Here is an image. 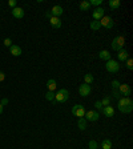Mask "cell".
<instances>
[{"instance_id":"18","label":"cell","mask_w":133,"mask_h":149,"mask_svg":"<svg viewBox=\"0 0 133 149\" xmlns=\"http://www.w3.org/2000/svg\"><path fill=\"white\" fill-rule=\"evenodd\" d=\"M99 57L101 60H105V61H108V60H111V53H109V51H100L99 53Z\"/></svg>"},{"instance_id":"8","label":"cell","mask_w":133,"mask_h":149,"mask_svg":"<svg viewBox=\"0 0 133 149\" xmlns=\"http://www.w3.org/2000/svg\"><path fill=\"white\" fill-rule=\"evenodd\" d=\"M118 92L123 97H129L130 93H132V88L128 85V84H120V87H118Z\"/></svg>"},{"instance_id":"14","label":"cell","mask_w":133,"mask_h":149,"mask_svg":"<svg viewBox=\"0 0 133 149\" xmlns=\"http://www.w3.org/2000/svg\"><path fill=\"white\" fill-rule=\"evenodd\" d=\"M9 52H11L12 56H20L22 55V48L19 45H16V44H12V45L9 47Z\"/></svg>"},{"instance_id":"10","label":"cell","mask_w":133,"mask_h":149,"mask_svg":"<svg viewBox=\"0 0 133 149\" xmlns=\"http://www.w3.org/2000/svg\"><path fill=\"white\" fill-rule=\"evenodd\" d=\"M92 16H93V20H96V22H99L101 17H104V8H101V7H97L96 9H93V13H92Z\"/></svg>"},{"instance_id":"16","label":"cell","mask_w":133,"mask_h":149,"mask_svg":"<svg viewBox=\"0 0 133 149\" xmlns=\"http://www.w3.org/2000/svg\"><path fill=\"white\" fill-rule=\"evenodd\" d=\"M49 23L53 28H56V29H57V28H61V20H60V17L52 16V17H49Z\"/></svg>"},{"instance_id":"7","label":"cell","mask_w":133,"mask_h":149,"mask_svg":"<svg viewBox=\"0 0 133 149\" xmlns=\"http://www.w3.org/2000/svg\"><path fill=\"white\" fill-rule=\"evenodd\" d=\"M91 92H92V88H91V85H88V84H81L80 87H79V95H80L81 97H87L91 95Z\"/></svg>"},{"instance_id":"15","label":"cell","mask_w":133,"mask_h":149,"mask_svg":"<svg viewBox=\"0 0 133 149\" xmlns=\"http://www.w3.org/2000/svg\"><path fill=\"white\" fill-rule=\"evenodd\" d=\"M101 112L107 116V117H113V116H115V109H113V107H111V105L104 107Z\"/></svg>"},{"instance_id":"32","label":"cell","mask_w":133,"mask_h":149,"mask_svg":"<svg viewBox=\"0 0 133 149\" xmlns=\"http://www.w3.org/2000/svg\"><path fill=\"white\" fill-rule=\"evenodd\" d=\"M4 45H6V47H11V45H12V40H11V39H4Z\"/></svg>"},{"instance_id":"5","label":"cell","mask_w":133,"mask_h":149,"mask_svg":"<svg viewBox=\"0 0 133 149\" xmlns=\"http://www.w3.org/2000/svg\"><path fill=\"white\" fill-rule=\"evenodd\" d=\"M85 107L81 105V104H76V105L72 108V115L76 116V117H84V115H85Z\"/></svg>"},{"instance_id":"33","label":"cell","mask_w":133,"mask_h":149,"mask_svg":"<svg viewBox=\"0 0 133 149\" xmlns=\"http://www.w3.org/2000/svg\"><path fill=\"white\" fill-rule=\"evenodd\" d=\"M112 95H113L115 97H117V99H120V96H121L120 92H118V89H113L112 91Z\"/></svg>"},{"instance_id":"36","label":"cell","mask_w":133,"mask_h":149,"mask_svg":"<svg viewBox=\"0 0 133 149\" xmlns=\"http://www.w3.org/2000/svg\"><path fill=\"white\" fill-rule=\"evenodd\" d=\"M0 104H1V105H7V104H8V99H1V101H0Z\"/></svg>"},{"instance_id":"6","label":"cell","mask_w":133,"mask_h":149,"mask_svg":"<svg viewBox=\"0 0 133 149\" xmlns=\"http://www.w3.org/2000/svg\"><path fill=\"white\" fill-rule=\"evenodd\" d=\"M99 22H100L101 27H105V28H108V29L113 28V25H115V22H113V19H112L111 16H104V17L100 19Z\"/></svg>"},{"instance_id":"26","label":"cell","mask_w":133,"mask_h":149,"mask_svg":"<svg viewBox=\"0 0 133 149\" xmlns=\"http://www.w3.org/2000/svg\"><path fill=\"white\" fill-rule=\"evenodd\" d=\"M89 4H91V7H100L102 4V0H91L89 1Z\"/></svg>"},{"instance_id":"22","label":"cell","mask_w":133,"mask_h":149,"mask_svg":"<svg viewBox=\"0 0 133 149\" xmlns=\"http://www.w3.org/2000/svg\"><path fill=\"white\" fill-rule=\"evenodd\" d=\"M79 8L81 9V11H89L91 9V4H89V1H81L80 3V6H79Z\"/></svg>"},{"instance_id":"27","label":"cell","mask_w":133,"mask_h":149,"mask_svg":"<svg viewBox=\"0 0 133 149\" xmlns=\"http://www.w3.org/2000/svg\"><path fill=\"white\" fill-rule=\"evenodd\" d=\"M125 64H127V68L129 69V71H132L133 69V60L130 59V57H128V60L125 61Z\"/></svg>"},{"instance_id":"1","label":"cell","mask_w":133,"mask_h":149,"mask_svg":"<svg viewBox=\"0 0 133 149\" xmlns=\"http://www.w3.org/2000/svg\"><path fill=\"white\" fill-rule=\"evenodd\" d=\"M117 108L123 113H130L133 111V101L130 97H120L117 102Z\"/></svg>"},{"instance_id":"21","label":"cell","mask_w":133,"mask_h":149,"mask_svg":"<svg viewBox=\"0 0 133 149\" xmlns=\"http://www.w3.org/2000/svg\"><path fill=\"white\" fill-rule=\"evenodd\" d=\"M101 148H102V149H112V141H111L109 139L102 140V143H101Z\"/></svg>"},{"instance_id":"35","label":"cell","mask_w":133,"mask_h":149,"mask_svg":"<svg viewBox=\"0 0 133 149\" xmlns=\"http://www.w3.org/2000/svg\"><path fill=\"white\" fill-rule=\"evenodd\" d=\"M4 79H6V74H4L3 71H0V83H1V81H4Z\"/></svg>"},{"instance_id":"31","label":"cell","mask_w":133,"mask_h":149,"mask_svg":"<svg viewBox=\"0 0 133 149\" xmlns=\"http://www.w3.org/2000/svg\"><path fill=\"white\" fill-rule=\"evenodd\" d=\"M95 108L99 109V111H102V108H104V107H102L101 101H96V102H95Z\"/></svg>"},{"instance_id":"12","label":"cell","mask_w":133,"mask_h":149,"mask_svg":"<svg viewBox=\"0 0 133 149\" xmlns=\"http://www.w3.org/2000/svg\"><path fill=\"white\" fill-rule=\"evenodd\" d=\"M12 16L16 19H23L24 17V9L22 7H15L12 9Z\"/></svg>"},{"instance_id":"28","label":"cell","mask_w":133,"mask_h":149,"mask_svg":"<svg viewBox=\"0 0 133 149\" xmlns=\"http://www.w3.org/2000/svg\"><path fill=\"white\" fill-rule=\"evenodd\" d=\"M101 104H102V107H108L111 104V97H104L101 100Z\"/></svg>"},{"instance_id":"4","label":"cell","mask_w":133,"mask_h":149,"mask_svg":"<svg viewBox=\"0 0 133 149\" xmlns=\"http://www.w3.org/2000/svg\"><path fill=\"white\" fill-rule=\"evenodd\" d=\"M105 69L109 72V73H117L118 71H120V64H118V61H116V60H108L105 64Z\"/></svg>"},{"instance_id":"34","label":"cell","mask_w":133,"mask_h":149,"mask_svg":"<svg viewBox=\"0 0 133 149\" xmlns=\"http://www.w3.org/2000/svg\"><path fill=\"white\" fill-rule=\"evenodd\" d=\"M16 4H17V3H16V0H9V1H8V6L12 7V9L16 7Z\"/></svg>"},{"instance_id":"3","label":"cell","mask_w":133,"mask_h":149,"mask_svg":"<svg viewBox=\"0 0 133 149\" xmlns=\"http://www.w3.org/2000/svg\"><path fill=\"white\" fill-rule=\"evenodd\" d=\"M69 99V91L65 89V88H61L57 93H55V101L57 102H65Z\"/></svg>"},{"instance_id":"37","label":"cell","mask_w":133,"mask_h":149,"mask_svg":"<svg viewBox=\"0 0 133 149\" xmlns=\"http://www.w3.org/2000/svg\"><path fill=\"white\" fill-rule=\"evenodd\" d=\"M1 112H3V105L0 104V115H1Z\"/></svg>"},{"instance_id":"29","label":"cell","mask_w":133,"mask_h":149,"mask_svg":"<svg viewBox=\"0 0 133 149\" xmlns=\"http://www.w3.org/2000/svg\"><path fill=\"white\" fill-rule=\"evenodd\" d=\"M88 146H89V149H97V143L95 140H91L89 143H88Z\"/></svg>"},{"instance_id":"25","label":"cell","mask_w":133,"mask_h":149,"mask_svg":"<svg viewBox=\"0 0 133 149\" xmlns=\"http://www.w3.org/2000/svg\"><path fill=\"white\" fill-rule=\"evenodd\" d=\"M45 99L48 100V101H55V92H48L45 93Z\"/></svg>"},{"instance_id":"20","label":"cell","mask_w":133,"mask_h":149,"mask_svg":"<svg viewBox=\"0 0 133 149\" xmlns=\"http://www.w3.org/2000/svg\"><path fill=\"white\" fill-rule=\"evenodd\" d=\"M109 8L111 9H113V11H115V9H117L118 7L121 6V3H120V0H109Z\"/></svg>"},{"instance_id":"19","label":"cell","mask_w":133,"mask_h":149,"mask_svg":"<svg viewBox=\"0 0 133 149\" xmlns=\"http://www.w3.org/2000/svg\"><path fill=\"white\" fill-rule=\"evenodd\" d=\"M77 127H79L80 130H85L87 129V120H85L84 117H80L79 121H77Z\"/></svg>"},{"instance_id":"24","label":"cell","mask_w":133,"mask_h":149,"mask_svg":"<svg viewBox=\"0 0 133 149\" xmlns=\"http://www.w3.org/2000/svg\"><path fill=\"white\" fill-rule=\"evenodd\" d=\"M84 80H85V84H88V85H91V84L93 83V74L92 73H87L85 76H84Z\"/></svg>"},{"instance_id":"23","label":"cell","mask_w":133,"mask_h":149,"mask_svg":"<svg viewBox=\"0 0 133 149\" xmlns=\"http://www.w3.org/2000/svg\"><path fill=\"white\" fill-rule=\"evenodd\" d=\"M89 27H91V29H93V31H99L100 28H101V25H100V22H96V20H93V22H91Z\"/></svg>"},{"instance_id":"17","label":"cell","mask_w":133,"mask_h":149,"mask_svg":"<svg viewBox=\"0 0 133 149\" xmlns=\"http://www.w3.org/2000/svg\"><path fill=\"white\" fill-rule=\"evenodd\" d=\"M47 88H48L49 92H53V91L57 88V83H56L55 79H49V80L47 81Z\"/></svg>"},{"instance_id":"30","label":"cell","mask_w":133,"mask_h":149,"mask_svg":"<svg viewBox=\"0 0 133 149\" xmlns=\"http://www.w3.org/2000/svg\"><path fill=\"white\" fill-rule=\"evenodd\" d=\"M118 87H120V83H118L117 80L112 81V88H113V89H118Z\"/></svg>"},{"instance_id":"2","label":"cell","mask_w":133,"mask_h":149,"mask_svg":"<svg viewBox=\"0 0 133 149\" xmlns=\"http://www.w3.org/2000/svg\"><path fill=\"white\" fill-rule=\"evenodd\" d=\"M125 47V37L124 36H116L115 39H113V41H112V49L116 51V52H118V51L124 49Z\"/></svg>"},{"instance_id":"11","label":"cell","mask_w":133,"mask_h":149,"mask_svg":"<svg viewBox=\"0 0 133 149\" xmlns=\"http://www.w3.org/2000/svg\"><path fill=\"white\" fill-rule=\"evenodd\" d=\"M63 12H64V9H63L61 6H53L52 9H51V15L55 16V17H59V16H61Z\"/></svg>"},{"instance_id":"13","label":"cell","mask_w":133,"mask_h":149,"mask_svg":"<svg viewBox=\"0 0 133 149\" xmlns=\"http://www.w3.org/2000/svg\"><path fill=\"white\" fill-rule=\"evenodd\" d=\"M128 57H129V53H128V51H127V49H121V51H118V53H117V59H118V61L125 63V61L128 60Z\"/></svg>"},{"instance_id":"9","label":"cell","mask_w":133,"mask_h":149,"mask_svg":"<svg viewBox=\"0 0 133 149\" xmlns=\"http://www.w3.org/2000/svg\"><path fill=\"white\" fill-rule=\"evenodd\" d=\"M84 118L87 121H97L100 118V113L96 111H87L84 115Z\"/></svg>"}]
</instances>
